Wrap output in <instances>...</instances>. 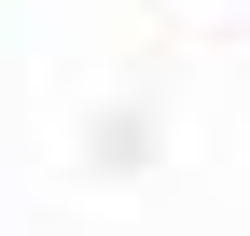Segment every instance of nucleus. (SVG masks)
I'll list each match as a JSON object with an SVG mask.
<instances>
[]
</instances>
